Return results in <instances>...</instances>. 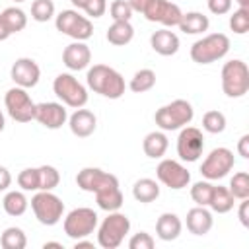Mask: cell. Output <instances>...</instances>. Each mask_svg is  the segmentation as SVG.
<instances>
[{"instance_id":"6da1fadb","label":"cell","mask_w":249,"mask_h":249,"mask_svg":"<svg viewBox=\"0 0 249 249\" xmlns=\"http://www.w3.org/2000/svg\"><path fill=\"white\" fill-rule=\"evenodd\" d=\"M86 82H88L89 89H93L95 93H99L107 99L123 97L124 88H126L121 72H117L115 68H111L107 64H93L91 68H88Z\"/></svg>"},{"instance_id":"7a4b0ae2","label":"cell","mask_w":249,"mask_h":249,"mask_svg":"<svg viewBox=\"0 0 249 249\" xmlns=\"http://www.w3.org/2000/svg\"><path fill=\"white\" fill-rule=\"evenodd\" d=\"M195 117V109L187 99H173L167 105H161L154 113L156 124L165 132V130H179L187 126Z\"/></svg>"},{"instance_id":"3957f363","label":"cell","mask_w":249,"mask_h":249,"mask_svg":"<svg viewBox=\"0 0 249 249\" xmlns=\"http://www.w3.org/2000/svg\"><path fill=\"white\" fill-rule=\"evenodd\" d=\"M128 231H130V220H128V216L123 214V212H119V210H113L99 224L97 243L103 249H117L124 241V237H126Z\"/></svg>"},{"instance_id":"277c9868","label":"cell","mask_w":249,"mask_h":249,"mask_svg":"<svg viewBox=\"0 0 249 249\" xmlns=\"http://www.w3.org/2000/svg\"><path fill=\"white\" fill-rule=\"evenodd\" d=\"M230 51V39L224 33H210L191 45V58L196 64H212Z\"/></svg>"},{"instance_id":"5b68a950","label":"cell","mask_w":249,"mask_h":249,"mask_svg":"<svg viewBox=\"0 0 249 249\" xmlns=\"http://www.w3.org/2000/svg\"><path fill=\"white\" fill-rule=\"evenodd\" d=\"M222 91L228 97H243L249 91V68L241 58L224 62L222 66Z\"/></svg>"},{"instance_id":"8992f818","label":"cell","mask_w":249,"mask_h":249,"mask_svg":"<svg viewBox=\"0 0 249 249\" xmlns=\"http://www.w3.org/2000/svg\"><path fill=\"white\" fill-rule=\"evenodd\" d=\"M31 210L39 224L54 226L60 222V218L64 214V202L53 191H35V195L31 198Z\"/></svg>"},{"instance_id":"52a82bcc","label":"cell","mask_w":249,"mask_h":249,"mask_svg":"<svg viewBox=\"0 0 249 249\" xmlns=\"http://www.w3.org/2000/svg\"><path fill=\"white\" fill-rule=\"evenodd\" d=\"M53 91L66 107L80 109V107H84L88 103V88L68 72H62V74H58L54 78Z\"/></svg>"},{"instance_id":"ba28073f","label":"cell","mask_w":249,"mask_h":249,"mask_svg":"<svg viewBox=\"0 0 249 249\" xmlns=\"http://www.w3.org/2000/svg\"><path fill=\"white\" fill-rule=\"evenodd\" d=\"M54 25L62 35H68L74 41H88L93 35L91 19L82 16L78 10H62L54 16Z\"/></svg>"},{"instance_id":"9c48e42d","label":"cell","mask_w":249,"mask_h":249,"mask_svg":"<svg viewBox=\"0 0 249 249\" xmlns=\"http://www.w3.org/2000/svg\"><path fill=\"white\" fill-rule=\"evenodd\" d=\"M62 228H64V233L74 241L88 237L97 228V212L93 208H88V206L74 208L66 214Z\"/></svg>"},{"instance_id":"30bf717a","label":"cell","mask_w":249,"mask_h":249,"mask_svg":"<svg viewBox=\"0 0 249 249\" xmlns=\"http://www.w3.org/2000/svg\"><path fill=\"white\" fill-rule=\"evenodd\" d=\"M4 105L8 115L16 121V123H29L35 121V101L31 99V95L27 93L25 88L14 86L6 91L4 95Z\"/></svg>"},{"instance_id":"8fae6325","label":"cell","mask_w":249,"mask_h":249,"mask_svg":"<svg viewBox=\"0 0 249 249\" xmlns=\"http://www.w3.org/2000/svg\"><path fill=\"white\" fill-rule=\"evenodd\" d=\"M235 165V158H233V152L230 148H214L202 161L200 165V175L208 181H218V179H224Z\"/></svg>"},{"instance_id":"7c38bea8","label":"cell","mask_w":249,"mask_h":249,"mask_svg":"<svg viewBox=\"0 0 249 249\" xmlns=\"http://www.w3.org/2000/svg\"><path fill=\"white\" fill-rule=\"evenodd\" d=\"M156 177L160 183H163L173 191H181L191 183L189 169L177 160H161L156 167Z\"/></svg>"},{"instance_id":"4fadbf2b","label":"cell","mask_w":249,"mask_h":249,"mask_svg":"<svg viewBox=\"0 0 249 249\" xmlns=\"http://www.w3.org/2000/svg\"><path fill=\"white\" fill-rule=\"evenodd\" d=\"M144 18L154 23H161L165 27H175L181 21V8L169 0H148L144 8Z\"/></svg>"},{"instance_id":"5bb4252c","label":"cell","mask_w":249,"mask_h":249,"mask_svg":"<svg viewBox=\"0 0 249 249\" xmlns=\"http://www.w3.org/2000/svg\"><path fill=\"white\" fill-rule=\"evenodd\" d=\"M204 150L202 130L196 126H183L177 136V156L183 161H196Z\"/></svg>"},{"instance_id":"9a60e30c","label":"cell","mask_w":249,"mask_h":249,"mask_svg":"<svg viewBox=\"0 0 249 249\" xmlns=\"http://www.w3.org/2000/svg\"><path fill=\"white\" fill-rule=\"evenodd\" d=\"M10 78L14 80L16 86L19 88H35L39 84V78H41V68L39 64L29 58V56H21V58H16V62L12 64L10 68Z\"/></svg>"},{"instance_id":"2e32d148","label":"cell","mask_w":249,"mask_h":249,"mask_svg":"<svg viewBox=\"0 0 249 249\" xmlns=\"http://www.w3.org/2000/svg\"><path fill=\"white\" fill-rule=\"evenodd\" d=\"M35 121L49 130L60 128L68 121V113H66L64 103H56V101L37 103L35 105Z\"/></svg>"},{"instance_id":"e0dca14e","label":"cell","mask_w":249,"mask_h":249,"mask_svg":"<svg viewBox=\"0 0 249 249\" xmlns=\"http://www.w3.org/2000/svg\"><path fill=\"white\" fill-rule=\"evenodd\" d=\"M117 177L113 173H107L99 167H84L76 175V185L86 193H95V191H99L101 187H105L107 183H111Z\"/></svg>"},{"instance_id":"ac0fdd59","label":"cell","mask_w":249,"mask_h":249,"mask_svg":"<svg viewBox=\"0 0 249 249\" xmlns=\"http://www.w3.org/2000/svg\"><path fill=\"white\" fill-rule=\"evenodd\" d=\"M62 62L68 70H84L91 62V51L84 41H74L64 47L62 51Z\"/></svg>"},{"instance_id":"d6986e66","label":"cell","mask_w":249,"mask_h":249,"mask_svg":"<svg viewBox=\"0 0 249 249\" xmlns=\"http://www.w3.org/2000/svg\"><path fill=\"white\" fill-rule=\"evenodd\" d=\"M68 126H70V132L78 138H88L95 132L97 128V117L89 111V109H76L70 117H68Z\"/></svg>"},{"instance_id":"ffe728a7","label":"cell","mask_w":249,"mask_h":249,"mask_svg":"<svg viewBox=\"0 0 249 249\" xmlns=\"http://www.w3.org/2000/svg\"><path fill=\"white\" fill-rule=\"evenodd\" d=\"M150 47L161 56H171L179 51V37L169 27H163V29H158L152 33Z\"/></svg>"},{"instance_id":"44dd1931","label":"cell","mask_w":249,"mask_h":249,"mask_svg":"<svg viewBox=\"0 0 249 249\" xmlns=\"http://www.w3.org/2000/svg\"><path fill=\"white\" fill-rule=\"evenodd\" d=\"M95 195V202L101 210H107V212H113V210H119L123 206V193L119 189V179L107 183L105 187H101L99 191L93 193Z\"/></svg>"},{"instance_id":"7402d4cb","label":"cell","mask_w":249,"mask_h":249,"mask_svg":"<svg viewBox=\"0 0 249 249\" xmlns=\"http://www.w3.org/2000/svg\"><path fill=\"white\" fill-rule=\"evenodd\" d=\"M214 218L212 212L206 210V206H195L187 212V230L193 235H206L212 230Z\"/></svg>"},{"instance_id":"603a6c76","label":"cell","mask_w":249,"mask_h":249,"mask_svg":"<svg viewBox=\"0 0 249 249\" xmlns=\"http://www.w3.org/2000/svg\"><path fill=\"white\" fill-rule=\"evenodd\" d=\"M183 222L175 212H163L156 220V235L161 241H173L181 235Z\"/></svg>"},{"instance_id":"cb8c5ba5","label":"cell","mask_w":249,"mask_h":249,"mask_svg":"<svg viewBox=\"0 0 249 249\" xmlns=\"http://www.w3.org/2000/svg\"><path fill=\"white\" fill-rule=\"evenodd\" d=\"M167 148H169V140H167V136H165L163 130H152L142 140V150L152 160L163 158V154L167 152Z\"/></svg>"},{"instance_id":"d4e9b609","label":"cell","mask_w":249,"mask_h":249,"mask_svg":"<svg viewBox=\"0 0 249 249\" xmlns=\"http://www.w3.org/2000/svg\"><path fill=\"white\" fill-rule=\"evenodd\" d=\"M208 25H210V19L202 12H187L181 16V21L177 27L187 35H198V33H204Z\"/></svg>"},{"instance_id":"484cf974","label":"cell","mask_w":249,"mask_h":249,"mask_svg":"<svg viewBox=\"0 0 249 249\" xmlns=\"http://www.w3.org/2000/svg\"><path fill=\"white\" fill-rule=\"evenodd\" d=\"M107 41L115 47H124L134 37V27L130 21H113L107 29Z\"/></svg>"},{"instance_id":"4316f807","label":"cell","mask_w":249,"mask_h":249,"mask_svg":"<svg viewBox=\"0 0 249 249\" xmlns=\"http://www.w3.org/2000/svg\"><path fill=\"white\" fill-rule=\"evenodd\" d=\"M132 196L142 202V204H148V202H154L158 196H160V185L156 179H150V177H142L138 179L134 185H132Z\"/></svg>"},{"instance_id":"83f0119b","label":"cell","mask_w":249,"mask_h":249,"mask_svg":"<svg viewBox=\"0 0 249 249\" xmlns=\"http://www.w3.org/2000/svg\"><path fill=\"white\" fill-rule=\"evenodd\" d=\"M233 204H235V198L230 193V189L228 187H222V185H214L208 206L214 212H218V214H226V212H230L233 208Z\"/></svg>"},{"instance_id":"f1b7e54d","label":"cell","mask_w":249,"mask_h":249,"mask_svg":"<svg viewBox=\"0 0 249 249\" xmlns=\"http://www.w3.org/2000/svg\"><path fill=\"white\" fill-rule=\"evenodd\" d=\"M2 206H4V212L8 216L18 218V216H21L27 210L29 200H27L23 191H8L4 195V198H2Z\"/></svg>"},{"instance_id":"f546056e","label":"cell","mask_w":249,"mask_h":249,"mask_svg":"<svg viewBox=\"0 0 249 249\" xmlns=\"http://www.w3.org/2000/svg\"><path fill=\"white\" fill-rule=\"evenodd\" d=\"M154 86H156V72L152 68H140L138 72H134V76L130 78V84H128V88L134 93L150 91Z\"/></svg>"},{"instance_id":"4dcf8cb0","label":"cell","mask_w":249,"mask_h":249,"mask_svg":"<svg viewBox=\"0 0 249 249\" xmlns=\"http://www.w3.org/2000/svg\"><path fill=\"white\" fill-rule=\"evenodd\" d=\"M0 245H2V249H25V245H27L25 231L18 226L6 228L0 235Z\"/></svg>"},{"instance_id":"1f68e13d","label":"cell","mask_w":249,"mask_h":249,"mask_svg":"<svg viewBox=\"0 0 249 249\" xmlns=\"http://www.w3.org/2000/svg\"><path fill=\"white\" fill-rule=\"evenodd\" d=\"M0 18L6 21V25H8V29H10L12 33H19V31L25 29V25H27V16H25V12H23L21 8H18V6H10V8L2 10Z\"/></svg>"},{"instance_id":"d6a6232c","label":"cell","mask_w":249,"mask_h":249,"mask_svg":"<svg viewBox=\"0 0 249 249\" xmlns=\"http://www.w3.org/2000/svg\"><path fill=\"white\" fill-rule=\"evenodd\" d=\"M202 128L210 134H220L226 130V115L222 111H206L202 117Z\"/></svg>"},{"instance_id":"836d02e7","label":"cell","mask_w":249,"mask_h":249,"mask_svg":"<svg viewBox=\"0 0 249 249\" xmlns=\"http://www.w3.org/2000/svg\"><path fill=\"white\" fill-rule=\"evenodd\" d=\"M39 169V191H53L60 183V173L54 165H41Z\"/></svg>"},{"instance_id":"e575fe53","label":"cell","mask_w":249,"mask_h":249,"mask_svg":"<svg viewBox=\"0 0 249 249\" xmlns=\"http://www.w3.org/2000/svg\"><path fill=\"white\" fill-rule=\"evenodd\" d=\"M228 189L233 195V198H237V200L249 198V173L247 171L233 173V177L230 179V187Z\"/></svg>"},{"instance_id":"d590c367","label":"cell","mask_w":249,"mask_h":249,"mask_svg":"<svg viewBox=\"0 0 249 249\" xmlns=\"http://www.w3.org/2000/svg\"><path fill=\"white\" fill-rule=\"evenodd\" d=\"M31 18L39 23H45L54 18V2L53 0H33L31 4Z\"/></svg>"},{"instance_id":"8d00e7d4","label":"cell","mask_w":249,"mask_h":249,"mask_svg":"<svg viewBox=\"0 0 249 249\" xmlns=\"http://www.w3.org/2000/svg\"><path fill=\"white\" fill-rule=\"evenodd\" d=\"M212 189H214V185L208 179L206 181H196L191 187V198L195 200L196 206H208L210 196H212Z\"/></svg>"},{"instance_id":"74e56055","label":"cell","mask_w":249,"mask_h":249,"mask_svg":"<svg viewBox=\"0 0 249 249\" xmlns=\"http://www.w3.org/2000/svg\"><path fill=\"white\" fill-rule=\"evenodd\" d=\"M18 185L21 191H39V169L25 167L18 173Z\"/></svg>"},{"instance_id":"f35d334b","label":"cell","mask_w":249,"mask_h":249,"mask_svg":"<svg viewBox=\"0 0 249 249\" xmlns=\"http://www.w3.org/2000/svg\"><path fill=\"white\" fill-rule=\"evenodd\" d=\"M230 29L237 35H243L249 31V8H237L230 16Z\"/></svg>"},{"instance_id":"ab89813d","label":"cell","mask_w":249,"mask_h":249,"mask_svg":"<svg viewBox=\"0 0 249 249\" xmlns=\"http://www.w3.org/2000/svg\"><path fill=\"white\" fill-rule=\"evenodd\" d=\"M109 14H111L113 21H130L132 8L126 0H113L109 6Z\"/></svg>"},{"instance_id":"60d3db41","label":"cell","mask_w":249,"mask_h":249,"mask_svg":"<svg viewBox=\"0 0 249 249\" xmlns=\"http://www.w3.org/2000/svg\"><path fill=\"white\" fill-rule=\"evenodd\" d=\"M154 245H156V241L148 231H138L128 239L130 249H152Z\"/></svg>"},{"instance_id":"b9f144b4","label":"cell","mask_w":249,"mask_h":249,"mask_svg":"<svg viewBox=\"0 0 249 249\" xmlns=\"http://www.w3.org/2000/svg\"><path fill=\"white\" fill-rule=\"evenodd\" d=\"M84 12L89 18H101L107 12V0H88L84 6Z\"/></svg>"},{"instance_id":"7bdbcfd3","label":"cell","mask_w":249,"mask_h":249,"mask_svg":"<svg viewBox=\"0 0 249 249\" xmlns=\"http://www.w3.org/2000/svg\"><path fill=\"white\" fill-rule=\"evenodd\" d=\"M231 4H233V0H206L208 10H210L212 14H216V16L228 14V12L231 10Z\"/></svg>"},{"instance_id":"ee69618b","label":"cell","mask_w":249,"mask_h":249,"mask_svg":"<svg viewBox=\"0 0 249 249\" xmlns=\"http://www.w3.org/2000/svg\"><path fill=\"white\" fill-rule=\"evenodd\" d=\"M237 216H239L241 226L249 228V198H241V202H239V210H237Z\"/></svg>"},{"instance_id":"f6af8a7d","label":"cell","mask_w":249,"mask_h":249,"mask_svg":"<svg viewBox=\"0 0 249 249\" xmlns=\"http://www.w3.org/2000/svg\"><path fill=\"white\" fill-rule=\"evenodd\" d=\"M237 154H239L243 160H249V134H243V136L237 140Z\"/></svg>"},{"instance_id":"bcb514c9","label":"cell","mask_w":249,"mask_h":249,"mask_svg":"<svg viewBox=\"0 0 249 249\" xmlns=\"http://www.w3.org/2000/svg\"><path fill=\"white\" fill-rule=\"evenodd\" d=\"M12 185V173L8 171V167L0 165V193L2 191H8Z\"/></svg>"},{"instance_id":"7dc6e473","label":"cell","mask_w":249,"mask_h":249,"mask_svg":"<svg viewBox=\"0 0 249 249\" xmlns=\"http://www.w3.org/2000/svg\"><path fill=\"white\" fill-rule=\"evenodd\" d=\"M126 2L130 4L132 12H138V14H142L144 8H146V4H148V0H126Z\"/></svg>"},{"instance_id":"c3c4849f","label":"cell","mask_w":249,"mask_h":249,"mask_svg":"<svg viewBox=\"0 0 249 249\" xmlns=\"http://www.w3.org/2000/svg\"><path fill=\"white\" fill-rule=\"evenodd\" d=\"M74 249H93V243L88 241L86 237H82V239H76L74 241Z\"/></svg>"},{"instance_id":"681fc988","label":"cell","mask_w":249,"mask_h":249,"mask_svg":"<svg viewBox=\"0 0 249 249\" xmlns=\"http://www.w3.org/2000/svg\"><path fill=\"white\" fill-rule=\"evenodd\" d=\"M12 35V31L8 29V25H6V21L0 18V41H6L8 37Z\"/></svg>"},{"instance_id":"f907efd6","label":"cell","mask_w":249,"mask_h":249,"mask_svg":"<svg viewBox=\"0 0 249 249\" xmlns=\"http://www.w3.org/2000/svg\"><path fill=\"white\" fill-rule=\"evenodd\" d=\"M70 2H72V6H74L76 10H84V6H86L88 0H70Z\"/></svg>"},{"instance_id":"816d5d0a","label":"cell","mask_w":249,"mask_h":249,"mask_svg":"<svg viewBox=\"0 0 249 249\" xmlns=\"http://www.w3.org/2000/svg\"><path fill=\"white\" fill-rule=\"evenodd\" d=\"M43 247L47 249V247H56V249H62V243H58V241H45L43 243Z\"/></svg>"},{"instance_id":"f5cc1de1","label":"cell","mask_w":249,"mask_h":249,"mask_svg":"<svg viewBox=\"0 0 249 249\" xmlns=\"http://www.w3.org/2000/svg\"><path fill=\"white\" fill-rule=\"evenodd\" d=\"M4 126H6V117H4V113H2V109H0V132L4 130Z\"/></svg>"},{"instance_id":"db71d44e","label":"cell","mask_w":249,"mask_h":249,"mask_svg":"<svg viewBox=\"0 0 249 249\" xmlns=\"http://www.w3.org/2000/svg\"><path fill=\"white\" fill-rule=\"evenodd\" d=\"M233 2H237L239 8H249V0H233Z\"/></svg>"},{"instance_id":"11a10c76","label":"cell","mask_w":249,"mask_h":249,"mask_svg":"<svg viewBox=\"0 0 249 249\" xmlns=\"http://www.w3.org/2000/svg\"><path fill=\"white\" fill-rule=\"evenodd\" d=\"M12 2H25V0H12Z\"/></svg>"}]
</instances>
